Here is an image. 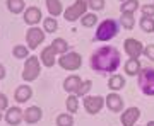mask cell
Returning <instances> with one entry per match:
<instances>
[{
    "instance_id": "cell-1",
    "label": "cell",
    "mask_w": 154,
    "mask_h": 126,
    "mask_svg": "<svg viewBox=\"0 0 154 126\" xmlns=\"http://www.w3.org/2000/svg\"><path fill=\"white\" fill-rule=\"evenodd\" d=\"M120 51L113 46H103L91 56V68L99 73H111L120 66Z\"/></svg>"
},
{
    "instance_id": "cell-2",
    "label": "cell",
    "mask_w": 154,
    "mask_h": 126,
    "mask_svg": "<svg viewBox=\"0 0 154 126\" xmlns=\"http://www.w3.org/2000/svg\"><path fill=\"white\" fill-rule=\"evenodd\" d=\"M118 33V24L113 19H106L105 22L99 24L98 31H96V39L98 41H108V39L115 38Z\"/></svg>"
},
{
    "instance_id": "cell-3",
    "label": "cell",
    "mask_w": 154,
    "mask_h": 126,
    "mask_svg": "<svg viewBox=\"0 0 154 126\" xmlns=\"http://www.w3.org/2000/svg\"><path fill=\"white\" fill-rule=\"evenodd\" d=\"M139 87L146 95H154V68H144L139 73Z\"/></svg>"
},
{
    "instance_id": "cell-4",
    "label": "cell",
    "mask_w": 154,
    "mask_h": 126,
    "mask_svg": "<svg viewBox=\"0 0 154 126\" xmlns=\"http://www.w3.org/2000/svg\"><path fill=\"white\" fill-rule=\"evenodd\" d=\"M38 75H39V60L36 56H29L28 60H26V65H24L22 78L28 80V82H33Z\"/></svg>"
},
{
    "instance_id": "cell-5",
    "label": "cell",
    "mask_w": 154,
    "mask_h": 126,
    "mask_svg": "<svg viewBox=\"0 0 154 126\" xmlns=\"http://www.w3.org/2000/svg\"><path fill=\"white\" fill-rule=\"evenodd\" d=\"M88 2L89 0H77L72 7H69V9L63 12L65 21H75V19H79L81 16H84V12L88 9Z\"/></svg>"
},
{
    "instance_id": "cell-6",
    "label": "cell",
    "mask_w": 154,
    "mask_h": 126,
    "mask_svg": "<svg viewBox=\"0 0 154 126\" xmlns=\"http://www.w3.org/2000/svg\"><path fill=\"white\" fill-rule=\"evenodd\" d=\"M81 61H82L81 60V55H77V53H67V55H62L60 65L65 70H77L81 66Z\"/></svg>"
},
{
    "instance_id": "cell-7",
    "label": "cell",
    "mask_w": 154,
    "mask_h": 126,
    "mask_svg": "<svg viewBox=\"0 0 154 126\" xmlns=\"http://www.w3.org/2000/svg\"><path fill=\"white\" fill-rule=\"evenodd\" d=\"M123 48H125L127 55L130 56V58H139V56L144 53L142 44H140V41H137V39H127L125 44H123Z\"/></svg>"
},
{
    "instance_id": "cell-8",
    "label": "cell",
    "mask_w": 154,
    "mask_h": 126,
    "mask_svg": "<svg viewBox=\"0 0 154 126\" xmlns=\"http://www.w3.org/2000/svg\"><path fill=\"white\" fill-rule=\"evenodd\" d=\"M103 106H105V99L99 97V95H96V97H86V99H84V107H86V111H88V113H91V114H96V113H99Z\"/></svg>"
},
{
    "instance_id": "cell-9",
    "label": "cell",
    "mask_w": 154,
    "mask_h": 126,
    "mask_svg": "<svg viewBox=\"0 0 154 126\" xmlns=\"http://www.w3.org/2000/svg\"><path fill=\"white\" fill-rule=\"evenodd\" d=\"M26 38H28V46H29V49H34V48H36V46H38V44L45 39V34H43V31H41V29L31 28V29L28 31V34H26Z\"/></svg>"
},
{
    "instance_id": "cell-10",
    "label": "cell",
    "mask_w": 154,
    "mask_h": 126,
    "mask_svg": "<svg viewBox=\"0 0 154 126\" xmlns=\"http://www.w3.org/2000/svg\"><path fill=\"white\" fill-rule=\"evenodd\" d=\"M139 116H140V111L137 107H130L122 114V123H123V126H134L135 121L139 119Z\"/></svg>"
},
{
    "instance_id": "cell-11",
    "label": "cell",
    "mask_w": 154,
    "mask_h": 126,
    "mask_svg": "<svg viewBox=\"0 0 154 126\" xmlns=\"http://www.w3.org/2000/svg\"><path fill=\"white\" fill-rule=\"evenodd\" d=\"M22 119H24V116H22V111L19 109V107H12V109L7 111L5 121H7L11 126H17Z\"/></svg>"
},
{
    "instance_id": "cell-12",
    "label": "cell",
    "mask_w": 154,
    "mask_h": 126,
    "mask_svg": "<svg viewBox=\"0 0 154 126\" xmlns=\"http://www.w3.org/2000/svg\"><path fill=\"white\" fill-rule=\"evenodd\" d=\"M39 19H41V10H39L38 7H31V9H28L26 14H24V21H26V24H31V26L38 24Z\"/></svg>"
},
{
    "instance_id": "cell-13",
    "label": "cell",
    "mask_w": 154,
    "mask_h": 126,
    "mask_svg": "<svg viewBox=\"0 0 154 126\" xmlns=\"http://www.w3.org/2000/svg\"><path fill=\"white\" fill-rule=\"evenodd\" d=\"M106 106H108L111 111L118 113V111H122V107H123V101H122V97L118 94H110V95L106 97Z\"/></svg>"
},
{
    "instance_id": "cell-14",
    "label": "cell",
    "mask_w": 154,
    "mask_h": 126,
    "mask_svg": "<svg viewBox=\"0 0 154 126\" xmlns=\"http://www.w3.org/2000/svg\"><path fill=\"white\" fill-rule=\"evenodd\" d=\"M41 109H39L38 106H31L28 111H26V114H24V119H26V123H38L39 119H41Z\"/></svg>"
},
{
    "instance_id": "cell-15",
    "label": "cell",
    "mask_w": 154,
    "mask_h": 126,
    "mask_svg": "<svg viewBox=\"0 0 154 126\" xmlns=\"http://www.w3.org/2000/svg\"><path fill=\"white\" fill-rule=\"evenodd\" d=\"M81 77H77V75H72V77H69L63 82V89H65L67 92H77L79 90V87H81Z\"/></svg>"
},
{
    "instance_id": "cell-16",
    "label": "cell",
    "mask_w": 154,
    "mask_h": 126,
    "mask_svg": "<svg viewBox=\"0 0 154 126\" xmlns=\"http://www.w3.org/2000/svg\"><path fill=\"white\" fill-rule=\"evenodd\" d=\"M125 73L127 75H137V73H140V61L137 58H130L125 63Z\"/></svg>"
},
{
    "instance_id": "cell-17",
    "label": "cell",
    "mask_w": 154,
    "mask_h": 126,
    "mask_svg": "<svg viewBox=\"0 0 154 126\" xmlns=\"http://www.w3.org/2000/svg\"><path fill=\"white\" fill-rule=\"evenodd\" d=\"M41 61H43L46 66H53V63H55V49L51 48V46L43 49V53H41Z\"/></svg>"
},
{
    "instance_id": "cell-18",
    "label": "cell",
    "mask_w": 154,
    "mask_h": 126,
    "mask_svg": "<svg viewBox=\"0 0 154 126\" xmlns=\"http://www.w3.org/2000/svg\"><path fill=\"white\" fill-rule=\"evenodd\" d=\"M31 94H33V90H31L28 85H21V87H17V90H16V101L17 102H26V101L31 97Z\"/></svg>"
},
{
    "instance_id": "cell-19",
    "label": "cell",
    "mask_w": 154,
    "mask_h": 126,
    "mask_svg": "<svg viewBox=\"0 0 154 126\" xmlns=\"http://www.w3.org/2000/svg\"><path fill=\"white\" fill-rule=\"evenodd\" d=\"M46 5H48V10L50 14L55 17V16H60L62 14V4L60 0H46Z\"/></svg>"
},
{
    "instance_id": "cell-20",
    "label": "cell",
    "mask_w": 154,
    "mask_h": 126,
    "mask_svg": "<svg viewBox=\"0 0 154 126\" xmlns=\"http://www.w3.org/2000/svg\"><path fill=\"white\" fill-rule=\"evenodd\" d=\"M111 90H120L123 85H125V78L122 77V75H115V77L110 78V82H108Z\"/></svg>"
},
{
    "instance_id": "cell-21",
    "label": "cell",
    "mask_w": 154,
    "mask_h": 126,
    "mask_svg": "<svg viewBox=\"0 0 154 126\" xmlns=\"http://www.w3.org/2000/svg\"><path fill=\"white\" fill-rule=\"evenodd\" d=\"M137 9H139V0H125V2L122 4V14H123V12L134 14Z\"/></svg>"
},
{
    "instance_id": "cell-22",
    "label": "cell",
    "mask_w": 154,
    "mask_h": 126,
    "mask_svg": "<svg viewBox=\"0 0 154 126\" xmlns=\"http://www.w3.org/2000/svg\"><path fill=\"white\" fill-rule=\"evenodd\" d=\"M7 7H9L11 12L19 14V12H22V9H24V2H22V0H7Z\"/></svg>"
},
{
    "instance_id": "cell-23",
    "label": "cell",
    "mask_w": 154,
    "mask_h": 126,
    "mask_svg": "<svg viewBox=\"0 0 154 126\" xmlns=\"http://www.w3.org/2000/svg\"><path fill=\"white\" fill-rule=\"evenodd\" d=\"M140 28H142L146 33H152V31H154V21H152V17L142 16V19H140Z\"/></svg>"
},
{
    "instance_id": "cell-24",
    "label": "cell",
    "mask_w": 154,
    "mask_h": 126,
    "mask_svg": "<svg viewBox=\"0 0 154 126\" xmlns=\"http://www.w3.org/2000/svg\"><path fill=\"white\" fill-rule=\"evenodd\" d=\"M134 14H130V12H123L122 14V26L125 29H132L134 28Z\"/></svg>"
},
{
    "instance_id": "cell-25",
    "label": "cell",
    "mask_w": 154,
    "mask_h": 126,
    "mask_svg": "<svg viewBox=\"0 0 154 126\" xmlns=\"http://www.w3.org/2000/svg\"><path fill=\"white\" fill-rule=\"evenodd\" d=\"M51 48L55 49V53H65L69 46H67V41H63L62 38H58V39H55V41H53Z\"/></svg>"
},
{
    "instance_id": "cell-26",
    "label": "cell",
    "mask_w": 154,
    "mask_h": 126,
    "mask_svg": "<svg viewBox=\"0 0 154 126\" xmlns=\"http://www.w3.org/2000/svg\"><path fill=\"white\" fill-rule=\"evenodd\" d=\"M57 125L58 126H72L74 125V119H72L70 114H60L57 118Z\"/></svg>"
},
{
    "instance_id": "cell-27",
    "label": "cell",
    "mask_w": 154,
    "mask_h": 126,
    "mask_svg": "<svg viewBox=\"0 0 154 126\" xmlns=\"http://www.w3.org/2000/svg\"><path fill=\"white\" fill-rule=\"evenodd\" d=\"M94 22H98V17H96V14H88V16L82 17V26H86V28H91V26H94Z\"/></svg>"
},
{
    "instance_id": "cell-28",
    "label": "cell",
    "mask_w": 154,
    "mask_h": 126,
    "mask_svg": "<svg viewBox=\"0 0 154 126\" xmlns=\"http://www.w3.org/2000/svg\"><path fill=\"white\" fill-rule=\"evenodd\" d=\"M57 28H58V26H57V21L53 17H48V19L45 21V29H46L48 33H55Z\"/></svg>"
},
{
    "instance_id": "cell-29",
    "label": "cell",
    "mask_w": 154,
    "mask_h": 126,
    "mask_svg": "<svg viewBox=\"0 0 154 126\" xmlns=\"http://www.w3.org/2000/svg\"><path fill=\"white\" fill-rule=\"evenodd\" d=\"M28 51L29 49L26 48V46H21V44H19V46L14 48V56H16V58H26V56H28Z\"/></svg>"
},
{
    "instance_id": "cell-30",
    "label": "cell",
    "mask_w": 154,
    "mask_h": 126,
    "mask_svg": "<svg viewBox=\"0 0 154 126\" xmlns=\"http://www.w3.org/2000/svg\"><path fill=\"white\" fill-rule=\"evenodd\" d=\"M91 85H93V82L91 80H86V82L81 84V87H79V90H77V95H86V94L89 92V89H91Z\"/></svg>"
},
{
    "instance_id": "cell-31",
    "label": "cell",
    "mask_w": 154,
    "mask_h": 126,
    "mask_svg": "<svg viewBox=\"0 0 154 126\" xmlns=\"http://www.w3.org/2000/svg\"><path fill=\"white\" fill-rule=\"evenodd\" d=\"M77 107H79L77 106V97L75 95H70V97L67 99V109L70 111V113H75Z\"/></svg>"
},
{
    "instance_id": "cell-32",
    "label": "cell",
    "mask_w": 154,
    "mask_h": 126,
    "mask_svg": "<svg viewBox=\"0 0 154 126\" xmlns=\"http://www.w3.org/2000/svg\"><path fill=\"white\" fill-rule=\"evenodd\" d=\"M89 7L94 10H103L105 7V0H89Z\"/></svg>"
},
{
    "instance_id": "cell-33",
    "label": "cell",
    "mask_w": 154,
    "mask_h": 126,
    "mask_svg": "<svg viewBox=\"0 0 154 126\" xmlns=\"http://www.w3.org/2000/svg\"><path fill=\"white\" fill-rule=\"evenodd\" d=\"M140 10H142V14L144 16H149V17H152L154 16V5H142V9H140Z\"/></svg>"
},
{
    "instance_id": "cell-34",
    "label": "cell",
    "mask_w": 154,
    "mask_h": 126,
    "mask_svg": "<svg viewBox=\"0 0 154 126\" xmlns=\"http://www.w3.org/2000/svg\"><path fill=\"white\" fill-rule=\"evenodd\" d=\"M144 55L147 56L149 60H154V44H149L147 48L144 49Z\"/></svg>"
},
{
    "instance_id": "cell-35",
    "label": "cell",
    "mask_w": 154,
    "mask_h": 126,
    "mask_svg": "<svg viewBox=\"0 0 154 126\" xmlns=\"http://www.w3.org/2000/svg\"><path fill=\"white\" fill-rule=\"evenodd\" d=\"M2 109H7V97L4 94H0V111Z\"/></svg>"
},
{
    "instance_id": "cell-36",
    "label": "cell",
    "mask_w": 154,
    "mask_h": 126,
    "mask_svg": "<svg viewBox=\"0 0 154 126\" xmlns=\"http://www.w3.org/2000/svg\"><path fill=\"white\" fill-rule=\"evenodd\" d=\"M4 77H5V68L0 65V78H4Z\"/></svg>"
},
{
    "instance_id": "cell-37",
    "label": "cell",
    "mask_w": 154,
    "mask_h": 126,
    "mask_svg": "<svg viewBox=\"0 0 154 126\" xmlns=\"http://www.w3.org/2000/svg\"><path fill=\"white\" fill-rule=\"evenodd\" d=\"M147 126H154V121H149V123H147Z\"/></svg>"
},
{
    "instance_id": "cell-38",
    "label": "cell",
    "mask_w": 154,
    "mask_h": 126,
    "mask_svg": "<svg viewBox=\"0 0 154 126\" xmlns=\"http://www.w3.org/2000/svg\"><path fill=\"white\" fill-rule=\"evenodd\" d=\"M0 118H2V116H0Z\"/></svg>"
}]
</instances>
